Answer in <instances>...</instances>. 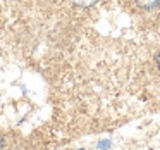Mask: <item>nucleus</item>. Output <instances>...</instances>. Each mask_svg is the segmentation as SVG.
Masks as SVG:
<instances>
[{"label":"nucleus","instance_id":"1","mask_svg":"<svg viewBox=\"0 0 160 150\" xmlns=\"http://www.w3.org/2000/svg\"><path fill=\"white\" fill-rule=\"evenodd\" d=\"M136 2L145 9H155L160 4V0H136Z\"/></svg>","mask_w":160,"mask_h":150},{"label":"nucleus","instance_id":"2","mask_svg":"<svg viewBox=\"0 0 160 150\" xmlns=\"http://www.w3.org/2000/svg\"><path fill=\"white\" fill-rule=\"evenodd\" d=\"M78 5H83V7H86V5H91L93 2H97V0H74Z\"/></svg>","mask_w":160,"mask_h":150},{"label":"nucleus","instance_id":"3","mask_svg":"<svg viewBox=\"0 0 160 150\" xmlns=\"http://www.w3.org/2000/svg\"><path fill=\"white\" fill-rule=\"evenodd\" d=\"M157 66H158V69H160V52H158V55H157Z\"/></svg>","mask_w":160,"mask_h":150}]
</instances>
